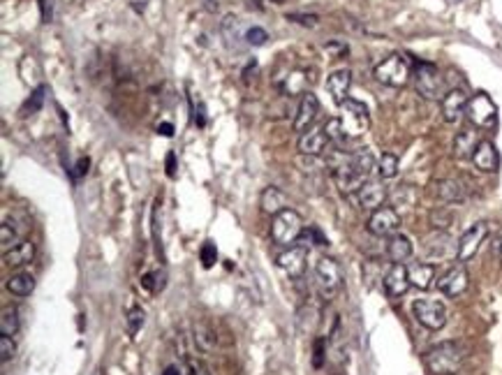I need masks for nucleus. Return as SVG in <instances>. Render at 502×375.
I'll return each instance as SVG.
<instances>
[{"label": "nucleus", "instance_id": "f257e3e1", "mask_svg": "<svg viewBox=\"0 0 502 375\" xmlns=\"http://www.w3.org/2000/svg\"><path fill=\"white\" fill-rule=\"evenodd\" d=\"M463 359H466L463 345L456 341H445L426 352L424 364L431 375H456V371L461 369Z\"/></svg>", "mask_w": 502, "mask_h": 375}, {"label": "nucleus", "instance_id": "f03ea898", "mask_svg": "<svg viewBox=\"0 0 502 375\" xmlns=\"http://www.w3.org/2000/svg\"><path fill=\"white\" fill-rule=\"evenodd\" d=\"M340 127H343V134L347 139H356L361 137V134L368 132L370 127V114H368V107L359 100H347L340 104Z\"/></svg>", "mask_w": 502, "mask_h": 375}, {"label": "nucleus", "instance_id": "7ed1b4c3", "mask_svg": "<svg viewBox=\"0 0 502 375\" xmlns=\"http://www.w3.org/2000/svg\"><path fill=\"white\" fill-rule=\"evenodd\" d=\"M303 234V220L294 208H285V211L276 213L271 218V239L278 246H294Z\"/></svg>", "mask_w": 502, "mask_h": 375}, {"label": "nucleus", "instance_id": "20e7f679", "mask_svg": "<svg viewBox=\"0 0 502 375\" xmlns=\"http://www.w3.org/2000/svg\"><path fill=\"white\" fill-rule=\"evenodd\" d=\"M412 77L417 93L426 100H442L445 97V77L433 63H417Z\"/></svg>", "mask_w": 502, "mask_h": 375}, {"label": "nucleus", "instance_id": "39448f33", "mask_svg": "<svg viewBox=\"0 0 502 375\" xmlns=\"http://www.w3.org/2000/svg\"><path fill=\"white\" fill-rule=\"evenodd\" d=\"M412 77V65L405 56L391 54L386 56L382 63L375 67V79L379 84L391 86V88H403Z\"/></svg>", "mask_w": 502, "mask_h": 375}, {"label": "nucleus", "instance_id": "423d86ee", "mask_svg": "<svg viewBox=\"0 0 502 375\" xmlns=\"http://www.w3.org/2000/svg\"><path fill=\"white\" fill-rule=\"evenodd\" d=\"M466 116L475 127L489 130V127H493L498 121V107L493 104V100L486 93H477L468 100Z\"/></svg>", "mask_w": 502, "mask_h": 375}, {"label": "nucleus", "instance_id": "0eeeda50", "mask_svg": "<svg viewBox=\"0 0 502 375\" xmlns=\"http://www.w3.org/2000/svg\"><path fill=\"white\" fill-rule=\"evenodd\" d=\"M412 313L417 322H419L421 327L431 329V332H438V329H442L447 325V309L438 299H417L412 304Z\"/></svg>", "mask_w": 502, "mask_h": 375}, {"label": "nucleus", "instance_id": "6e6552de", "mask_svg": "<svg viewBox=\"0 0 502 375\" xmlns=\"http://www.w3.org/2000/svg\"><path fill=\"white\" fill-rule=\"evenodd\" d=\"M315 278L322 297L331 299L343 285V271H340V264L333 257H322L315 267Z\"/></svg>", "mask_w": 502, "mask_h": 375}, {"label": "nucleus", "instance_id": "1a4fd4ad", "mask_svg": "<svg viewBox=\"0 0 502 375\" xmlns=\"http://www.w3.org/2000/svg\"><path fill=\"white\" fill-rule=\"evenodd\" d=\"M489 236V222H475L473 227L463 232V236L459 239V248H456V262L466 264L477 255L479 246L486 241Z\"/></svg>", "mask_w": 502, "mask_h": 375}, {"label": "nucleus", "instance_id": "9d476101", "mask_svg": "<svg viewBox=\"0 0 502 375\" xmlns=\"http://www.w3.org/2000/svg\"><path fill=\"white\" fill-rule=\"evenodd\" d=\"M400 229V215L396 208L379 206L368 218V232L372 236H393Z\"/></svg>", "mask_w": 502, "mask_h": 375}, {"label": "nucleus", "instance_id": "9b49d317", "mask_svg": "<svg viewBox=\"0 0 502 375\" xmlns=\"http://www.w3.org/2000/svg\"><path fill=\"white\" fill-rule=\"evenodd\" d=\"M308 246L306 243H294L283 255H278V267L290 276L292 281H299L306 274V262H308Z\"/></svg>", "mask_w": 502, "mask_h": 375}, {"label": "nucleus", "instance_id": "f8f14e48", "mask_svg": "<svg viewBox=\"0 0 502 375\" xmlns=\"http://www.w3.org/2000/svg\"><path fill=\"white\" fill-rule=\"evenodd\" d=\"M456 248H459V243L452 241V236L447 234V232H438V234H433L426 239L424 243V257L426 262H442V260H449L454 257L456 260Z\"/></svg>", "mask_w": 502, "mask_h": 375}, {"label": "nucleus", "instance_id": "ddd939ff", "mask_svg": "<svg viewBox=\"0 0 502 375\" xmlns=\"http://www.w3.org/2000/svg\"><path fill=\"white\" fill-rule=\"evenodd\" d=\"M468 285H470V276L466 271V267L461 264H456L452 269H447V271L440 276L438 278V290L442 292L445 297H461L463 292L468 290Z\"/></svg>", "mask_w": 502, "mask_h": 375}, {"label": "nucleus", "instance_id": "4468645a", "mask_svg": "<svg viewBox=\"0 0 502 375\" xmlns=\"http://www.w3.org/2000/svg\"><path fill=\"white\" fill-rule=\"evenodd\" d=\"M382 285H384V292L389 295L391 299H398L403 297L405 292L410 290V274H407V267L405 264H391L386 269L384 278H382Z\"/></svg>", "mask_w": 502, "mask_h": 375}, {"label": "nucleus", "instance_id": "2eb2a0df", "mask_svg": "<svg viewBox=\"0 0 502 375\" xmlns=\"http://www.w3.org/2000/svg\"><path fill=\"white\" fill-rule=\"evenodd\" d=\"M468 93L463 88H454V91L445 93L442 97V118L447 123H459L463 116H466L468 109Z\"/></svg>", "mask_w": 502, "mask_h": 375}, {"label": "nucleus", "instance_id": "dca6fc26", "mask_svg": "<svg viewBox=\"0 0 502 375\" xmlns=\"http://www.w3.org/2000/svg\"><path fill=\"white\" fill-rule=\"evenodd\" d=\"M319 114V100L317 97L306 91L301 95V102H299V109H296V116H294V130L296 132H308L310 125L315 123V118Z\"/></svg>", "mask_w": 502, "mask_h": 375}, {"label": "nucleus", "instance_id": "f3484780", "mask_svg": "<svg viewBox=\"0 0 502 375\" xmlns=\"http://www.w3.org/2000/svg\"><path fill=\"white\" fill-rule=\"evenodd\" d=\"M326 146H329V137H326L324 127H310V130L303 132L301 139H299V153L301 155H310V157L322 155Z\"/></svg>", "mask_w": 502, "mask_h": 375}, {"label": "nucleus", "instance_id": "a211bd4d", "mask_svg": "<svg viewBox=\"0 0 502 375\" xmlns=\"http://www.w3.org/2000/svg\"><path fill=\"white\" fill-rule=\"evenodd\" d=\"M356 197H359V204L363 208H368V211H377L386 199V188H384V183H379V181H366L359 188Z\"/></svg>", "mask_w": 502, "mask_h": 375}, {"label": "nucleus", "instance_id": "6ab92c4d", "mask_svg": "<svg viewBox=\"0 0 502 375\" xmlns=\"http://www.w3.org/2000/svg\"><path fill=\"white\" fill-rule=\"evenodd\" d=\"M479 141L482 139H479V132L475 130V127H463L454 139V155L459 157V160H468V157L473 160Z\"/></svg>", "mask_w": 502, "mask_h": 375}, {"label": "nucleus", "instance_id": "aec40b11", "mask_svg": "<svg viewBox=\"0 0 502 375\" xmlns=\"http://www.w3.org/2000/svg\"><path fill=\"white\" fill-rule=\"evenodd\" d=\"M349 86H352V72L349 70H336L329 74V79H326V91L331 93L333 102H336L338 107L347 100Z\"/></svg>", "mask_w": 502, "mask_h": 375}, {"label": "nucleus", "instance_id": "412c9836", "mask_svg": "<svg viewBox=\"0 0 502 375\" xmlns=\"http://www.w3.org/2000/svg\"><path fill=\"white\" fill-rule=\"evenodd\" d=\"M433 188H435V197L447 201V204H461V201H466L468 197L466 185L456 181V178H442V181H438Z\"/></svg>", "mask_w": 502, "mask_h": 375}, {"label": "nucleus", "instance_id": "4be33fe9", "mask_svg": "<svg viewBox=\"0 0 502 375\" xmlns=\"http://www.w3.org/2000/svg\"><path fill=\"white\" fill-rule=\"evenodd\" d=\"M473 162L479 171H496L498 169L500 157H498V148L493 146V141H489V139L479 141L477 151L473 155Z\"/></svg>", "mask_w": 502, "mask_h": 375}, {"label": "nucleus", "instance_id": "5701e85b", "mask_svg": "<svg viewBox=\"0 0 502 375\" xmlns=\"http://www.w3.org/2000/svg\"><path fill=\"white\" fill-rule=\"evenodd\" d=\"M260 206H262L264 213H269L271 218H273L276 213L285 211V208H290V201H287L285 192L280 190V188L269 185V188H264V192H262V197H260Z\"/></svg>", "mask_w": 502, "mask_h": 375}, {"label": "nucleus", "instance_id": "b1692460", "mask_svg": "<svg viewBox=\"0 0 502 375\" xmlns=\"http://www.w3.org/2000/svg\"><path fill=\"white\" fill-rule=\"evenodd\" d=\"M35 257V243L33 241H19L14 248H10L5 255H3V262L7 267H14V269H19V267H26L30 264Z\"/></svg>", "mask_w": 502, "mask_h": 375}, {"label": "nucleus", "instance_id": "393cba45", "mask_svg": "<svg viewBox=\"0 0 502 375\" xmlns=\"http://www.w3.org/2000/svg\"><path fill=\"white\" fill-rule=\"evenodd\" d=\"M412 241L405 234H393L389 236V243H386V257H389L393 264H403L412 257Z\"/></svg>", "mask_w": 502, "mask_h": 375}, {"label": "nucleus", "instance_id": "a878e982", "mask_svg": "<svg viewBox=\"0 0 502 375\" xmlns=\"http://www.w3.org/2000/svg\"><path fill=\"white\" fill-rule=\"evenodd\" d=\"M410 274V283L414 285L417 290H431L433 281H435V264L431 262H417L407 269Z\"/></svg>", "mask_w": 502, "mask_h": 375}, {"label": "nucleus", "instance_id": "bb28decb", "mask_svg": "<svg viewBox=\"0 0 502 375\" xmlns=\"http://www.w3.org/2000/svg\"><path fill=\"white\" fill-rule=\"evenodd\" d=\"M220 33L225 37V44L230 49H239L241 47V21L239 17H234V14H227L223 19V24H220Z\"/></svg>", "mask_w": 502, "mask_h": 375}, {"label": "nucleus", "instance_id": "cd10ccee", "mask_svg": "<svg viewBox=\"0 0 502 375\" xmlns=\"http://www.w3.org/2000/svg\"><path fill=\"white\" fill-rule=\"evenodd\" d=\"M7 290H10L14 297H28L30 292L35 290V278L26 271H19L7 278Z\"/></svg>", "mask_w": 502, "mask_h": 375}, {"label": "nucleus", "instance_id": "c85d7f7f", "mask_svg": "<svg viewBox=\"0 0 502 375\" xmlns=\"http://www.w3.org/2000/svg\"><path fill=\"white\" fill-rule=\"evenodd\" d=\"M352 167L356 169V174L368 178V174L375 169V157L368 151V148H361V151L352 153Z\"/></svg>", "mask_w": 502, "mask_h": 375}, {"label": "nucleus", "instance_id": "c756f323", "mask_svg": "<svg viewBox=\"0 0 502 375\" xmlns=\"http://www.w3.org/2000/svg\"><path fill=\"white\" fill-rule=\"evenodd\" d=\"M216 334H213V329L207 325V322H200V325H195V343L197 348L202 352H211L216 348Z\"/></svg>", "mask_w": 502, "mask_h": 375}, {"label": "nucleus", "instance_id": "7c9ffc66", "mask_svg": "<svg viewBox=\"0 0 502 375\" xmlns=\"http://www.w3.org/2000/svg\"><path fill=\"white\" fill-rule=\"evenodd\" d=\"M377 174L379 178H393L398 174V155L393 153H382L377 160Z\"/></svg>", "mask_w": 502, "mask_h": 375}, {"label": "nucleus", "instance_id": "2f4dec72", "mask_svg": "<svg viewBox=\"0 0 502 375\" xmlns=\"http://www.w3.org/2000/svg\"><path fill=\"white\" fill-rule=\"evenodd\" d=\"M0 332H3V336H14L19 332L17 309H3V313H0Z\"/></svg>", "mask_w": 502, "mask_h": 375}, {"label": "nucleus", "instance_id": "473e14b6", "mask_svg": "<svg viewBox=\"0 0 502 375\" xmlns=\"http://www.w3.org/2000/svg\"><path fill=\"white\" fill-rule=\"evenodd\" d=\"M428 218H431L433 227H435L438 232H442V229H447V227H449V225L454 222V213H452V208L438 206V208H433Z\"/></svg>", "mask_w": 502, "mask_h": 375}, {"label": "nucleus", "instance_id": "72a5a7b5", "mask_svg": "<svg viewBox=\"0 0 502 375\" xmlns=\"http://www.w3.org/2000/svg\"><path fill=\"white\" fill-rule=\"evenodd\" d=\"M44 93H47V86H37L33 95L28 97V102L21 107V114L24 116H30V114H37V111L42 109V102H44Z\"/></svg>", "mask_w": 502, "mask_h": 375}, {"label": "nucleus", "instance_id": "f704fd0d", "mask_svg": "<svg viewBox=\"0 0 502 375\" xmlns=\"http://www.w3.org/2000/svg\"><path fill=\"white\" fill-rule=\"evenodd\" d=\"M125 325H127V334L130 336H137L139 334V329L144 327V311L139 306H132L130 311L125 315Z\"/></svg>", "mask_w": 502, "mask_h": 375}, {"label": "nucleus", "instance_id": "c9c22d12", "mask_svg": "<svg viewBox=\"0 0 502 375\" xmlns=\"http://www.w3.org/2000/svg\"><path fill=\"white\" fill-rule=\"evenodd\" d=\"M324 132H326V137H329V141H333V144H343V141L347 139L345 134H343V127H340V121L338 118H329V121H326L324 125Z\"/></svg>", "mask_w": 502, "mask_h": 375}, {"label": "nucleus", "instance_id": "e433bc0d", "mask_svg": "<svg viewBox=\"0 0 502 375\" xmlns=\"http://www.w3.org/2000/svg\"><path fill=\"white\" fill-rule=\"evenodd\" d=\"M0 243H3V250H5V253L19 243V241H17V232H14V227L10 225V220H5L3 225H0Z\"/></svg>", "mask_w": 502, "mask_h": 375}, {"label": "nucleus", "instance_id": "4c0bfd02", "mask_svg": "<svg viewBox=\"0 0 502 375\" xmlns=\"http://www.w3.org/2000/svg\"><path fill=\"white\" fill-rule=\"evenodd\" d=\"M190 109H193V121L204 127L207 125V107H204V102L200 100V97H195L193 93H190Z\"/></svg>", "mask_w": 502, "mask_h": 375}, {"label": "nucleus", "instance_id": "58836bf2", "mask_svg": "<svg viewBox=\"0 0 502 375\" xmlns=\"http://www.w3.org/2000/svg\"><path fill=\"white\" fill-rule=\"evenodd\" d=\"M200 260H202V267L204 269H211L213 264L218 262V250H216V243H211L207 241L202 246V250H200Z\"/></svg>", "mask_w": 502, "mask_h": 375}, {"label": "nucleus", "instance_id": "ea45409f", "mask_svg": "<svg viewBox=\"0 0 502 375\" xmlns=\"http://www.w3.org/2000/svg\"><path fill=\"white\" fill-rule=\"evenodd\" d=\"M266 40H269V33H266L264 28H260V26H253L246 33V44H250V47H264Z\"/></svg>", "mask_w": 502, "mask_h": 375}, {"label": "nucleus", "instance_id": "a19ab883", "mask_svg": "<svg viewBox=\"0 0 502 375\" xmlns=\"http://www.w3.org/2000/svg\"><path fill=\"white\" fill-rule=\"evenodd\" d=\"M14 352H17V345H14L12 336H0V359H3V364L10 362Z\"/></svg>", "mask_w": 502, "mask_h": 375}, {"label": "nucleus", "instance_id": "79ce46f5", "mask_svg": "<svg viewBox=\"0 0 502 375\" xmlns=\"http://www.w3.org/2000/svg\"><path fill=\"white\" fill-rule=\"evenodd\" d=\"M287 21H294V24L306 26V28H315L319 19L315 14H287Z\"/></svg>", "mask_w": 502, "mask_h": 375}, {"label": "nucleus", "instance_id": "37998d69", "mask_svg": "<svg viewBox=\"0 0 502 375\" xmlns=\"http://www.w3.org/2000/svg\"><path fill=\"white\" fill-rule=\"evenodd\" d=\"M303 81H306V77H303L301 72H294L290 79H287V84H285V91L290 93V95H294V93H299V91H303Z\"/></svg>", "mask_w": 502, "mask_h": 375}, {"label": "nucleus", "instance_id": "c03bdc74", "mask_svg": "<svg viewBox=\"0 0 502 375\" xmlns=\"http://www.w3.org/2000/svg\"><path fill=\"white\" fill-rule=\"evenodd\" d=\"M188 369H190V375H211V369L200 359H188Z\"/></svg>", "mask_w": 502, "mask_h": 375}, {"label": "nucleus", "instance_id": "a18cd8bd", "mask_svg": "<svg viewBox=\"0 0 502 375\" xmlns=\"http://www.w3.org/2000/svg\"><path fill=\"white\" fill-rule=\"evenodd\" d=\"M324 364V339L315 341V350H313V366L315 369H322Z\"/></svg>", "mask_w": 502, "mask_h": 375}, {"label": "nucleus", "instance_id": "49530a36", "mask_svg": "<svg viewBox=\"0 0 502 375\" xmlns=\"http://www.w3.org/2000/svg\"><path fill=\"white\" fill-rule=\"evenodd\" d=\"M165 167H167V176H169V178H174V176H176V153H174V151H169V153H167V160H165Z\"/></svg>", "mask_w": 502, "mask_h": 375}, {"label": "nucleus", "instance_id": "de8ad7c7", "mask_svg": "<svg viewBox=\"0 0 502 375\" xmlns=\"http://www.w3.org/2000/svg\"><path fill=\"white\" fill-rule=\"evenodd\" d=\"M88 167H90V160H88L86 155H83V157H79V160H77V167H74V171H77V176H86Z\"/></svg>", "mask_w": 502, "mask_h": 375}, {"label": "nucleus", "instance_id": "09e8293b", "mask_svg": "<svg viewBox=\"0 0 502 375\" xmlns=\"http://www.w3.org/2000/svg\"><path fill=\"white\" fill-rule=\"evenodd\" d=\"M40 10H42V21L44 24H49L51 21V5L47 3V0H40Z\"/></svg>", "mask_w": 502, "mask_h": 375}, {"label": "nucleus", "instance_id": "8fccbe9b", "mask_svg": "<svg viewBox=\"0 0 502 375\" xmlns=\"http://www.w3.org/2000/svg\"><path fill=\"white\" fill-rule=\"evenodd\" d=\"M130 7L137 12V14H144L148 7V0H130Z\"/></svg>", "mask_w": 502, "mask_h": 375}, {"label": "nucleus", "instance_id": "3c124183", "mask_svg": "<svg viewBox=\"0 0 502 375\" xmlns=\"http://www.w3.org/2000/svg\"><path fill=\"white\" fill-rule=\"evenodd\" d=\"M158 134H162V137H174V125L172 123H160Z\"/></svg>", "mask_w": 502, "mask_h": 375}, {"label": "nucleus", "instance_id": "603ef678", "mask_svg": "<svg viewBox=\"0 0 502 375\" xmlns=\"http://www.w3.org/2000/svg\"><path fill=\"white\" fill-rule=\"evenodd\" d=\"M493 253H496L498 257H502V232L496 239H493Z\"/></svg>", "mask_w": 502, "mask_h": 375}, {"label": "nucleus", "instance_id": "864d4df0", "mask_svg": "<svg viewBox=\"0 0 502 375\" xmlns=\"http://www.w3.org/2000/svg\"><path fill=\"white\" fill-rule=\"evenodd\" d=\"M204 7H207V12H216L218 10V0H202Z\"/></svg>", "mask_w": 502, "mask_h": 375}, {"label": "nucleus", "instance_id": "5fc2aeb1", "mask_svg": "<svg viewBox=\"0 0 502 375\" xmlns=\"http://www.w3.org/2000/svg\"><path fill=\"white\" fill-rule=\"evenodd\" d=\"M162 375H181V371L176 369V366H167Z\"/></svg>", "mask_w": 502, "mask_h": 375}, {"label": "nucleus", "instance_id": "6e6d98bb", "mask_svg": "<svg viewBox=\"0 0 502 375\" xmlns=\"http://www.w3.org/2000/svg\"><path fill=\"white\" fill-rule=\"evenodd\" d=\"M93 375H102V371H95V373H93Z\"/></svg>", "mask_w": 502, "mask_h": 375}, {"label": "nucleus", "instance_id": "4d7b16f0", "mask_svg": "<svg viewBox=\"0 0 502 375\" xmlns=\"http://www.w3.org/2000/svg\"><path fill=\"white\" fill-rule=\"evenodd\" d=\"M271 3H283V0H271Z\"/></svg>", "mask_w": 502, "mask_h": 375}, {"label": "nucleus", "instance_id": "13d9d810", "mask_svg": "<svg viewBox=\"0 0 502 375\" xmlns=\"http://www.w3.org/2000/svg\"><path fill=\"white\" fill-rule=\"evenodd\" d=\"M449 3H461V0H449Z\"/></svg>", "mask_w": 502, "mask_h": 375}]
</instances>
